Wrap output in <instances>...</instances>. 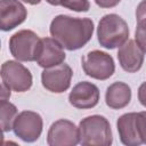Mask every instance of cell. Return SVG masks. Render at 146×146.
Returning a JSON list of instances; mask_svg holds the SVG:
<instances>
[{
    "instance_id": "5",
    "label": "cell",
    "mask_w": 146,
    "mask_h": 146,
    "mask_svg": "<svg viewBox=\"0 0 146 146\" xmlns=\"http://www.w3.org/2000/svg\"><path fill=\"white\" fill-rule=\"evenodd\" d=\"M81 63L84 73L97 80H106L115 71L112 56L100 50L89 51L81 58Z\"/></svg>"
},
{
    "instance_id": "9",
    "label": "cell",
    "mask_w": 146,
    "mask_h": 146,
    "mask_svg": "<svg viewBox=\"0 0 146 146\" xmlns=\"http://www.w3.org/2000/svg\"><path fill=\"white\" fill-rule=\"evenodd\" d=\"M73 72L67 64H59L49 68H44L41 74L42 86L51 92H64L71 84Z\"/></svg>"
},
{
    "instance_id": "18",
    "label": "cell",
    "mask_w": 146,
    "mask_h": 146,
    "mask_svg": "<svg viewBox=\"0 0 146 146\" xmlns=\"http://www.w3.org/2000/svg\"><path fill=\"white\" fill-rule=\"evenodd\" d=\"M136 42L140 47V49L144 52H146V21L137 22Z\"/></svg>"
},
{
    "instance_id": "14",
    "label": "cell",
    "mask_w": 146,
    "mask_h": 146,
    "mask_svg": "<svg viewBox=\"0 0 146 146\" xmlns=\"http://www.w3.org/2000/svg\"><path fill=\"white\" fill-rule=\"evenodd\" d=\"M137 113H125L121 115L117 120V131L120 139L124 145L137 146L143 144L138 128H137Z\"/></svg>"
},
{
    "instance_id": "24",
    "label": "cell",
    "mask_w": 146,
    "mask_h": 146,
    "mask_svg": "<svg viewBox=\"0 0 146 146\" xmlns=\"http://www.w3.org/2000/svg\"><path fill=\"white\" fill-rule=\"evenodd\" d=\"M48 3L54 5V6H59L60 5V0H46Z\"/></svg>"
},
{
    "instance_id": "21",
    "label": "cell",
    "mask_w": 146,
    "mask_h": 146,
    "mask_svg": "<svg viewBox=\"0 0 146 146\" xmlns=\"http://www.w3.org/2000/svg\"><path fill=\"white\" fill-rule=\"evenodd\" d=\"M121 0H95V2L102 8H112L115 7Z\"/></svg>"
},
{
    "instance_id": "20",
    "label": "cell",
    "mask_w": 146,
    "mask_h": 146,
    "mask_svg": "<svg viewBox=\"0 0 146 146\" xmlns=\"http://www.w3.org/2000/svg\"><path fill=\"white\" fill-rule=\"evenodd\" d=\"M136 18L137 22H141V21H146V0H143L136 10Z\"/></svg>"
},
{
    "instance_id": "10",
    "label": "cell",
    "mask_w": 146,
    "mask_h": 146,
    "mask_svg": "<svg viewBox=\"0 0 146 146\" xmlns=\"http://www.w3.org/2000/svg\"><path fill=\"white\" fill-rule=\"evenodd\" d=\"M27 11L18 0L0 1V27L2 31H10L22 24Z\"/></svg>"
},
{
    "instance_id": "3",
    "label": "cell",
    "mask_w": 146,
    "mask_h": 146,
    "mask_svg": "<svg viewBox=\"0 0 146 146\" xmlns=\"http://www.w3.org/2000/svg\"><path fill=\"white\" fill-rule=\"evenodd\" d=\"M97 36L100 46L107 49L121 47L129 38L128 24L119 15L107 14L99 21Z\"/></svg>"
},
{
    "instance_id": "15",
    "label": "cell",
    "mask_w": 146,
    "mask_h": 146,
    "mask_svg": "<svg viewBox=\"0 0 146 146\" xmlns=\"http://www.w3.org/2000/svg\"><path fill=\"white\" fill-rule=\"evenodd\" d=\"M131 99V89L124 82H114L112 83L105 95V100L107 106L114 110H120L125 107Z\"/></svg>"
},
{
    "instance_id": "2",
    "label": "cell",
    "mask_w": 146,
    "mask_h": 146,
    "mask_svg": "<svg viewBox=\"0 0 146 146\" xmlns=\"http://www.w3.org/2000/svg\"><path fill=\"white\" fill-rule=\"evenodd\" d=\"M80 144L86 146H108L112 144L110 122L102 115L84 117L79 124Z\"/></svg>"
},
{
    "instance_id": "16",
    "label": "cell",
    "mask_w": 146,
    "mask_h": 146,
    "mask_svg": "<svg viewBox=\"0 0 146 146\" xmlns=\"http://www.w3.org/2000/svg\"><path fill=\"white\" fill-rule=\"evenodd\" d=\"M17 116V108L14 104L7 99H1L0 102V121L2 132L10 131L14 125V121Z\"/></svg>"
},
{
    "instance_id": "17",
    "label": "cell",
    "mask_w": 146,
    "mask_h": 146,
    "mask_svg": "<svg viewBox=\"0 0 146 146\" xmlns=\"http://www.w3.org/2000/svg\"><path fill=\"white\" fill-rule=\"evenodd\" d=\"M60 6L74 11H88L90 3L89 0H60Z\"/></svg>"
},
{
    "instance_id": "1",
    "label": "cell",
    "mask_w": 146,
    "mask_h": 146,
    "mask_svg": "<svg viewBox=\"0 0 146 146\" xmlns=\"http://www.w3.org/2000/svg\"><path fill=\"white\" fill-rule=\"evenodd\" d=\"M92 32L94 22L90 18L58 15L50 24L51 36L67 50L82 48L91 39Z\"/></svg>"
},
{
    "instance_id": "12",
    "label": "cell",
    "mask_w": 146,
    "mask_h": 146,
    "mask_svg": "<svg viewBox=\"0 0 146 146\" xmlns=\"http://www.w3.org/2000/svg\"><path fill=\"white\" fill-rule=\"evenodd\" d=\"M65 57L66 55L63 50V46L56 39H41V46L36 57V63L41 67L49 68L59 65L65 60Z\"/></svg>"
},
{
    "instance_id": "22",
    "label": "cell",
    "mask_w": 146,
    "mask_h": 146,
    "mask_svg": "<svg viewBox=\"0 0 146 146\" xmlns=\"http://www.w3.org/2000/svg\"><path fill=\"white\" fill-rule=\"evenodd\" d=\"M138 99L140 104L146 107V82L141 83L138 89Z\"/></svg>"
},
{
    "instance_id": "11",
    "label": "cell",
    "mask_w": 146,
    "mask_h": 146,
    "mask_svg": "<svg viewBox=\"0 0 146 146\" xmlns=\"http://www.w3.org/2000/svg\"><path fill=\"white\" fill-rule=\"evenodd\" d=\"M68 100L70 104L76 108H92L98 104L99 90L94 83L82 81L73 87Z\"/></svg>"
},
{
    "instance_id": "8",
    "label": "cell",
    "mask_w": 146,
    "mask_h": 146,
    "mask_svg": "<svg viewBox=\"0 0 146 146\" xmlns=\"http://www.w3.org/2000/svg\"><path fill=\"white\" fill-rule=\"evenodd\" d=\"M47 143L50 146H74L80 143L79 128L68 120H58L49 128Z\"/></svg>"
},
{
    "instance_id": "23",
    "label": "cell",
    "mask_w": 146,
    "mask_h": 146,
    "mask_svg": "<svg viewBox=\"0 0 146 146\" xmlns=\"http://www.w3.org/2000/svg\"><path fill=\"white\" fill-rule=\"evenodd\" d=\"M10 97V88L7 87L3 82L1 83V99H8Z\"/></svg>"
},
{
    "instance_id": "19",
    "label": "cell",
    "mask_w": 146,
    "mask_h": 146,
    "mask_svg": "<svg viewBox=\"0 0 146 146\" xmlns=\"http://www.w3.org/2000/svg\"><path fill=\"white\" fill-rule=\"evenodd\" d=\"M137 128L143 144H146V111L137 113Z\"/></svg>"
},
{
    "instance_id": "13",
    "label": "cell",
    "mask_w": 146,
    "mask_h": 146,
    "mask_svg": "<svg viewBox=\"0 0 146 146\" xmlns=\"http://www.w3.org/2000/svg\"><path fill=\"white\" fill-rule=\"evenodd\" d=\"M117 58L121 67L129 73H133L140 70L144 62V51L137 44L136 41L129 40L123 43L119 51Z\"/></svg>"
},
{
    "instance_id": "25",
    "label": "cell",
    "mask_w": 146,
    "mask_h": 146,
    "mask_svg": "<svg viewBox=\"0 0 146 146\" xmlns=\"http://www.w3.org/2000/svg\"><path fill=\"white\" fill-rule=\"evenodd\" d=\"M22 1H24L26 3H30V5H38L41 0H22Z\"/></svg>"
},
{
    "instance_id": "7",
    "label": "cell",
    "mask_w": 146,
    "mask_h": 146,
    "mask_svg": "<svg viewBox=\"0 0 146 146\" xmlns=\"http://www.w3.org/2000/svg\"><path fill=\"white\" fill-rule=\"evenodd\" d=\"M42 117L36 112L23 111L21 112L13 125V130L22 140L32 143L35 141L42 132Z\"/></svg>"
},
{
    "instance_id": "4",
    "label": "cell",
    "mask_w": 146,
    "mask_h": 146,
    "mask_svg": "<svg viewBox=\"0 0 146 146\" xmlns=\"http://www.w3.org/2000/svg\"><path fill=\"white\" fill-rule=\"evenodd\" d=\"M40 46L41 39L31 30L18 31L9 40V49L11 55L22 62L36 60Z\"/></svg>"
},
{
    "instance_id": "6",
    "label": "cell",
    "mask_w": 146,
    "mask_h": 146,
    "mask_svg": "<svg viewBox=\"0 0 146 146\" xmlns=\"http://www.w3.org/2000/svg\"><path fill=\"white\" fill-rule=\"evenodd\" d=\"M2 82L17 92H24L32 86V75L30 71L18 62L7 60L1 66Z\"/></svg>"
}]
</instances>
